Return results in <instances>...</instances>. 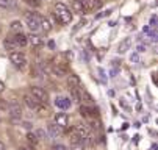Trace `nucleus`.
<instances>
[{
	"label": "nucleus",
	"instance_id": "c85d7f7f",
	"mask_svg": "<svg viewBox=\"0 0 158 150\" xmlns=\"http://www.w3.org/2000/svg\"><path fill=\"white\" fill-rule=\"evenodd\" d=\"M24 2L28 3V5H31V6H35V8H38L41 5V2H38V0H24Z\"/></svg>",
	"mask_w": 158,
	"mask_h": 150
},
{
	"label": "nucleus",
	"instance_id": "cd10ccee",
	"mask_svg": "<svg viewBox=\"0 0 158 150\" xmlns=\"http://www.w3.org/2000/svg\"><path fill=\"white\" fill-rule=\"evenodd\" d=\"M86 147L81 144V142H78V144H71V150H85Z\"/></svg>",
	"mask_w": 158,
	"mask_h": 150
},
{
	"label": "nucleus",
	"instance_id": "a211bd4d",
	"mask_svg": "<svg viewBox=\"0 0 158 150\" xmlns=\"http://www.w3.org/2000/svg\"><path fill=\"white\" fill-rule=\"evenodd\" d=\"M35 136L38 138V141H49L50 139L47 130H44V128H36V130H35Z\"/></svg>",
	"mask_w": 158,
	"mask_h": 150
},
{
	"label": "nucleus",
	"instance_id": "9b49d317",
	"mask_svg": "<svg viewBox=\"0 0 158 150\" xmlns=\"http://www.w3.org/2000/svg\"><path fill=\"white\" fill-rule=\"evenodd\" d=\"M13 41H14V44L17 46V47H25L27 44H28V38H27V34H24V33H16L14 34V38H13Z\"/></svg>",
	"mask_w": 158,
	"mask_h": 150
},
{
	"label": "nucleus",
	"instance_id": "7ed1b4c3",
	"mask_svg": "<svg viewBox=\"0 0 158 150\" xmlns=\"http://www.w3.org/2000/svg\"><path fill=\"white\" fill-rule=\"evenodd\" d=\"M6 111H8L10 117L13 119V122H19L20 120V117H22V106H20L19 102L13 100L11 103H8L6 105Z\"/></svg>",
	"mask_w": 158,
	"mask_h": 150
},
{
	"label": "nucleus",
	"instance_id": "c9c22d12",
	"mask_svg": "<svg viewBox=\"0 0 158 150\" xmlns=\"http://www.w3.org/2000/svg\"><path fill=\"white\" fill-rule=\"evenodd\" d=\"M144 50H146V46H143V44L138 46V52H144Z\"/></svg>",
	"mask_w": 158,
	"mask_h": 150
},
{
	"label": "nucleus",
	"instance_id": "4c0bfd02",
	"mask_svg": "<svg viewBox=\"0 0 158 150\" xmlns=\"http://www.w3.org/2000/svg\"><path fill=\"white\" fill-rule=\"evenodd\" d=\"M24 148H25V150H35V147H33V145H28V147H24Z\"/></svg>",
	"mask_w": 158,
	"mask_h": 150
},
{
	"label": "nucleus",
	"instance_id": "58836bf2",
	"mask_svg": "<svg viewBox=\"0 0 158 150\" xmlns=\"http://www.w3.org/2000/svg\"><path fill=\"white\" fill-rule=\"evenodd\" d=\"M77 2H78V3H81V5H85V3L88 2V0H77Z\"/></svg>",
	"mask_w": 158,
	"mask_h": 150
},
{
	"label": "nucleus",
	"instance_id": "4468645a",
	"mask_svg": "<svg viewBox=\"0 0 158 150\" xmlns=\"http://www.w3.org/2000/svg\"><path fill=\"white\" fill-rule=\"evenodd\" d=\"M80 114L83 117H96L97 116V111L94 108H89V106H86V105H81L80 106Z\"/></svg>",
	"mask_w": 158,
	"mask_h": 150
},
{
	"label": "nucleus",
	"instance_id": "f257e3e1",
	"mask_svg": "<svg viewBox=\"0 0 158 150\" xmlns=\"http://www.w3.org/2000/svg\"><path fill=\"white\" fill-rule=\"evenodd\" d=\"M53 16H55V20L58 24H61V25H67V24H71V20H72V11L61 2L55 3Z\"/></svg>",
	"mask_w": 158,
	"mask_h": 150
},
{
	"label": "nucleus",
	"instance_id": "0eeeda50",
	"mask_svg": "<svg viewBox=\"0 0 158 150\" xmlns=\"http://www.w3.org/2000/svg\"><path fill=\"white\" fill-rule=\"evenodd\" d=\"M50 72H52L56 78H63V77H66V75H67V67L60 66V64L53 63L52 66H50Z\"/></svg>",
	"mask_w": 158,
	"mask_h": 150
},
{
	"label": "nucleus",
	"instance_id": "a19ab883",
	"mask_svg": "<svg viewBox=\"0 0 158 150\" xmlns=\"http://www.w3.org/2000/svg\"><path fill=\"white\" fill-rule=\"evenodd\" d=\"M0 122H2V119H0Z\"/></svg>",
	"mask_w": 158,
	"mask_h": 150
},
{
	"label": "nucleus",
	"instance_id": "e433bc0d",
	"mask_svg": "<svg viewBox=\"0 0 158 150\" xmlns=\"http://www.w3.org/2000/svg\"><path fill=\"white\" fill-rule=\"evenodd\" d=\"M0 150H6V148H5V144H3L2 141H0Z\"/></svg>",
	"mask_w": 158,
	"mask_h": 150
},
{
	"label": "nucleus",
	"instance_id": "412c9836",
	"mask_svg": "<svg viewBox=\"0 0 158 150\" xmlns=\"http://www.w3.org/2000/svg\"><path fill=\"white\" fill-rule=\"evenodd\" d=\"M3 46H5V49H6V50H10V52H14V50L17 49V46L14 44L13 38H6V39L3 41Z\"/></svg>",
	"mask_w": 158,
	"mask_h": 150
},
{
	"label": "nucleus",
	"instance_id": "39448f33",
	"mask_svg": "<svg viewBox=\"0 0 158 150\" xmlns=\"http://www.w3.org/2000/svg\"><path fill=\"white\" fill-rule=\"evenodd\" d=\"M31 95H33L39 103H47V102H49V94H47V91L44 89V88H41V86H33V88H31Z\"/></svg>",
	"mask_w": 158,
	"mask_h": 150
},
{
	"label": "nucleus",
	"instance_id": "a878e982",
	"mask_svg": "<svg viewBox=\"0 0 158 150\" xmlns=\"http://www.w3.org/2000/svg\"><path fill=\"white\" fill-rule=\"evenodd\" d=\"M27 141H28L30 145H33V147L38 144V138L35 136V133H28V135H27Z\"/></svg>",
	"mask_w": 158,
	"mask_h": 150
},
{
	"label": "nucleus",
	"instance_id": "7c9ffc66",
	"mask_svg": "<svg viewBox=\"0 0 158 150\" xmlns=\"http://www.w3.org/2000/svg\"><path fill=\"white\" fill-rule=\"evenodd\" d=\"M6 105H8V103H6L3 99H0V110H2V111H5V110H6Z\"/></svg>",
	"mask_w": 158,
	"mask_h": 150
},
{
	"label": "nucleus",
	"instance_id": "f3484780",
	"mask_svg": "<svg viewBox=\"0 0 158 150\" xmlns=\"http://www.w3.org/2000/svg\"><path fill=\"white\" fill-rule=\"evenodd\" d=\"M24 103L28 106L30 110H36L38 105H39V102H38L33 95H24Z\"/></svg>",
	"mask_w": 158,
	"mask_h": 150
},
{
	"label": "nucleus",
	"instance_id": "aec40b11",
	"mask_svg": "<svg viewBox=\"0 0 158 150\" xmlns=\"http://www.w3.org/2000/svg\"><path fill=\"white\" fill-rule=\"evenodd\" d=\"M41 30H44L46 33H49L50 30H52V22L47 19V17H41Z\"/></svg>",
	"mask_w": 158,
	"mask_h": 150
},
{
	"label": "nucleus",
	"instance_id": "393cba45",
	"mask_svg": "<svg viewBox=\"0 0 158 150\" xmlns=\"http://www.w3.org/2000/svg\"><path fill=\"white\" fill-rule=\"evenodd\" d=\"M69 141H71V144H78V142H81V138L72 130V133L69 135Z\"/></svg>",
	"mask_w": 158,
	"mask_h": 150
},
{
	"label": "nucleus",
	"instance_id": "ddd939ff",
	"mask_svg": "<svg viewBox=\"0 0 158 150\" xmlns=\"http://www.w3.org/2000/svg\"><path fill=\"white\" fill-rule=\"evenodd\" d=\"M27 38H28V42H30L33 47H41V46H44V38L39 36V34H36V33H31V34L27 36Z\"/></svg>",
	"mask_w": 158,
	"mask_h": 150
},
{
	"label": "nucleus",
	"instance_id": "6e6552de",
	"mask_svg": "<svg viewBox=\"0 0 158 150\" xmlns=\"http://www.w3.org/2000/svg\"><path fill=\"white\" fill-rule=\"evenodd\" d=\"M71 99L69 97H64V95H58L56 99H55V106L56 108H60V110H67L71 106Z\"/></svg>",
	"mask_w": 158,
	"mask_h": 150
},
{
	"label": "nucleus",
	"instance_id": "f8f14e48",
	"mask_svg": "<svg viewBox=\"0 0 158 150\" xmlns=\"http://www.w3.org/2000/svg\"><path fill=\"white\" fill-rule=\"evenodd\" d=\"M102 6V0H88L83 5V13L85 11H96Z\"/></svg>",
	"mask_w": 158,
	"mask_h": 150
},
{
	"label": "nucleus",
	"instance_id": "2f4dec72",
	"mask_svg": "<svg viewBox=\"0 0 158 150\" xmlns=\"http://www.w3.org/2000/svg\"><path fill=\"white\" fill-rule=\"evenodd\" d=\"M10 0H0V8H8Z\"/></svg>",
	"mask_w": 158,
	"mask_h": 150
},
{
	"label": "nucleus",
	"instance_id": "b1692460",
	"mask_svg": "<svg viewBox=\"0 0 158 150\" xmlns=\"http://www.w3.org/2000/svg\"><path fill=\"white\" fill-rule=\"evenodd\" d=\"M69 91H71V97L74 99V102L80 103V102H81V97H80V91H78V89H69Z\"/></svg>",
	"mask_w": 158,
	"mask_h": 150
},
{
	"label": "nucleus",
	"instance_id": "f704fd0d",
	"mask_svg": "<svg viewBox=\"0 0 158 150\" xmlns=\"http://www.w3.org/2000/svg\"><path fill=\"white\" fill-rule=\"evenodd\" d=\"M5 91V84H3V81H0V94H2Z\"/></svg>",
	"mask_w": 158,
	"mask_h": 150
},
{
	"label": "nucleus",
	"instance_id": "ea45409f",
	"mask_svg": "<svg viewBox=\"0 0 158 150\" xmlns=\"http://www.w3.org/2000/svg\"><path fill=\"white\" fill-rule=\"evenodd\" d=\"M17 150H25V148H24V147H19V148H17Z\"/></svg>",
	"mask_w": 158,
	"mask_h": 150
},
{
	"label": "nucleus",
	"instance_id": "20e7f679",
	"mask_svg": "<svg viewBox=\"0 0 158 150\" xmlns=\"http://www.w3.org/2000/svg\"><path fill=\"white\" fill-rule=\"evenodd\" d=\"M10 61L17 69H24L27 66V63H28L25 53H22V52H10Z\"/></svg>",
	"mask_w": 158,
	"mask_h": 150
},
{
	"label": "nucleus",
	"instance_id": "dca6fc26",
	"mask_svg": "<svg viewBox=\"0 0 158 150\" xmlns=\"http://www.w3.org/2000/svg\"><path fill=\"white\" fill-rule=\"evenodd\" d=\"M53 119H55V124L60 125V127H66L67 122H69V117H67L66 113H56Z\"/></svg>",
	"mask_w": 158,
	"mask_h": 150
},
{
	"label": "nucleus",
	"instance_id": "473e14b6",
	"mask_svg": "<svg viewBox=\"0 0 158 150\" xmlns=\"http://www.w3.org/2000/svg\"><path fill=\"white\" fill-rule=\"evenodd\" d=\"M155 24H156V16H152V19H150V27L155 28V27H156Z\"/></svg>",
	"mask_w": 158,
	"mask_h": 150
},
{
	"label": "nucleus",
	"instance_id": "72a5a7b5",
	"mask_svg": "<svg viewBox=\"0 0 158 150\" xmlns=\"http://www.w3.org/2000/svg\"><path fill=\"white\" fill-rule=\"evenodd\" d=\"M130 59H131V63H133V61H135V63H136V61L139 59V58H138V53H133V55L130 56Z\"/></svg>",
	"mask_w": 158,
	"mask_h": 150
},
{
	"label": "nucleus",
	"instance_id": "4be33fe9",
	"mask_svg": "<svg viewBox=\"0 0 158 150\" xmlns=\"http://www.w3.org/2000/svg\"><path fill=\"white\" fill-rule=\"evenodd\" d=\"M36 111H38V114H39V117H47L49 114H50V110L47 108V106H41V105H38V108H36Z\"/></svg>",
	"mask_w": 158,
	"mask_h": 150
},
{
	"label": "nucleus",
	"instance_id": "5701e85b",
	"mask_svg": "<svg viewBox=\"0 0 158 150\" xmlns=\"http://www.w3.org/2000/svg\"><path fill=\"white\" fill-rule=\"evenodd\" d=\"M22 22L20 20H13L11 22V25H10V28H11V31H14V33H20L22 31Z\"/></svg>",
	"mask_w": 158,
	"mask_h": 150
},
{
	"label": "nucleus",
	"instance_id": "6ab92c4d",
	"mask_svg": "<svg viewBox=\"0 0 158 150\" xmlns=\"http://www.w3.org/2000/svg\"><path fill=\"white\" fill-rule=\"evenodd\" d=\"M80 97H81V100H85V102H86V103H89V105H91V103H94V99H93V95L89 94L86 89H83V88H80Z\"/></svg>",
	"mask_w": 158,
	"mask_h": 150
},
{
	"label": "nucleus",
	"instance_id": "1a4fd4ad",
	"mask_svg": "<svg viewBox=\"0 0 158 150\" xmlns=\"http://www.w3.org/2000/svg\"><path fill=\"white\" fill-rule=\"evenodd\" d=\"M74 132L83 139V138H86L89 133H91V128H89V125H86V124H77L74 127Z\"/></svg>",
	"mask_w": 158,
	"mask_h": 150
},
{
	"label": "nucleus",
	"instance_id": "c756f323",
	"mask_svg": "<svg viewBox=\"0 0 158 150\" xmlns=\"http://www.w3.org/2000/svg\"><path fill=\"white\" fill-rule=\"evenodd\" d=\"M52 150H69V148H67L66 145H63V144H55Z\"/></svg>",
	"mask_w": 158,
	"mask_h": 150
},
{
	"label": "nucleus",
	"instance_id": "423d86ee",
	"mask_svg": "<svg viewBox=\"0 0 158 150\" xmlns=\"http://www.w3.org/2000/svg\"><path fill=\"white\" fill-rule=\"evenodd\" d=\"M47 133H49L50 139H56V138H60L63 135V127H60L55 122H52V124L47 125Z\"/></svg>",
	"mask_w": 158,
	"mask_h": 150
},
{
	"label": "nucleus",
	"instance_id": "f03ea898",
	"mask_svg": "<svg viewBox=\"0 0 158 150\" xmlns=\"http://www.w3.org/2000/svg\"><path fill=\"white\" fill-rule=\"evenodd\" d=\"M25 20H27V27L30 28L31 33H38L41 30V16L36 13H27L25 14Z\"/></svg>",
	"mask_w": 158,
	"mask_h": 150
},
{
	"label": "nucleus",
	"instance_id": "bb28decb",
	"mask_svg": "<svg viewBox=\"0 0 158 150\" xmlns=\"http://www.w3.org/2000/svg\"><path fill=\"white\" fill-rule=\"evenodd\" d=\"M74 11H77V13H83V5L78 3L77 0H74Z\"/></svg>",
	"mask_w": 158,
	"mask_h": 150
},
{
	"label": "nucleus",
	"instance_id": "9d476101",
	"mask_svg": "<svg viewBox=\"0 0 158 150\" xmlns=\"http://www.w3.org/2000/svg\"><path fill=\"white\" fill-rule=\"evenodd\" d=\"M67 86H69V89H80L81 88V81H80L78 75L71 74L69 77H67Z\"/></svg>",
	"mask_w": 158,
	"mask_h": 150
},
{
	"label": "nucleus",
	"instance_id": "2eb2a0df",
	"mask_svg": "<svg viewBox=\"0 0 158 150\" xmlns=\"http://www.w3.org/2000/svg\"><path fill=\"white\" fill-rule=\"evenodd\" d=\"M130 47H131V38H125L124 41H121V42H119V46H118V52H119V53H125V52H128V50H130Z\"/></svg>",
	"mask_w": 158,
	"mask_h": 150
}]
</instances>
